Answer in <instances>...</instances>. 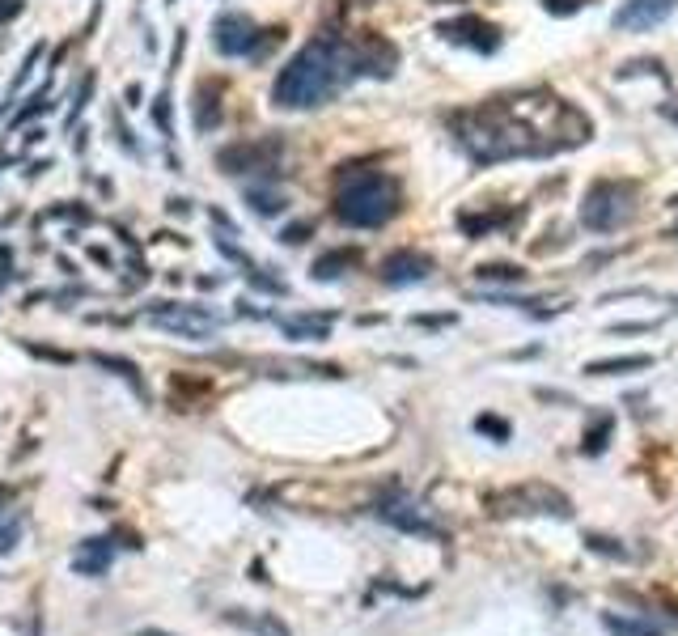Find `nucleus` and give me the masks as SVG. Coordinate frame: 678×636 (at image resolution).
I'll use <instances>...</instances> for the list:
<instances>
[{
	"label": "nucleus",
	"instance_id": "nucleus-3",
	"mask_svg": "<svg viewBox=\"0 0 678 636\" xmlns=\"http://www.w3.org/2000/svg\"><path fill=\"white\" fill-rule=\"evenodd\" d=\"M403 212V187L382 170H335V217L356 229H378Z\"/></svg>",
	"mask_w": 678,
	"mask_h": 636
},
{
	"label": "nucleus",
	"instance_id": "nucleus-37",
	"mask_svg": "<svg viewBox=\"0 0 678 636\" xmlns=\"http://www.w3.org/2000/svg\"><path fill=\"white\" fill-rule=\"evenodd\" d=\"M344 5H373V0H344Z\"/></svg>",
	"mask_w": 678,
	"mask_h": 636
},
{
	"label": "nucleus",
	"instance_id": "nucleus-6",
	"mask_svg": "<svg viewBox=\"0 0 678 636\" xmlns=\"http://www.w3.org/2000/svg\"><path fill=\"white\" fill-rule=\"evenodd\" d=\"M284 157L280 136H259V140H238L217 153V166L225 174H259V179H276V166Z\"/></svg>",
	"mask_w": 678,
	"mask_h": 636
},
{
	"label": "nucleus",
	"instance_id": "nucleus-29",
	"mask_svg": "<svg viewBox=\"0 0 678 636\" xmlns=\"http://www.w3.org/2000/svg\"><path fill=\"white\" fill-rule=\"evenodd\" d=\"M314 234V221H293V225H284L280 229V238L289 242V246H297V242H306Z\"/></svg>",
	"mask_w": 678,
	"mask_h": 636
},
{
	"label": "nucleus",
	"instance_id": "nucleus-12",
	"mask_svg": "<svg viewBox=\"0 0 678 636\" xmlns=\"http://www.w3.org/2000/svg\"><path fill=\"white\" fill-rule=\"evenodd\" d=\"M678 9V0H628V5H619L615 13V30H653L662 26L666 17Z\"/></svg>",
	"mask_w": 678,
	"mask_h": 636
},
{
	"label": "nucleus",
	"instance_id": "nucleus-15",
	"mask_svg": "<svg viewBox=\"0 0 678 636\" xmlns=\"http://www.w3.org/2000/svg\"><path fill=\"white\" fill-rule=\"evenodd\" d=\"M111 556H115L111 539H85L77 547V556H73V569L85 573V577H98V573L111 569Z\"/></svg>",
	"mask_w": 678,
	"mask_h": 636
},
{
	"label": "nucleus",
	"instance_id": "nucleus-28",
	"mask_svg": "<svg viewBox=\"0 0 678 636\" xmlns=\"http://www.w3.org/2000/svg\"><path fill=\"white\" fill-rule=\"evenodd\" d=\"M590 0H543V9L551 13V17H573V13H581Z\"/></svg>",
	"mask_w": 678,
	"mask_h": 636
},
{
	"label": "nucleus",
	"instance_id": "nucleus-17",
	"mask_svg": "<svg viewBox=\"0 0 678 636\" xmlns=\"http://www.w3.org/2000/svg\"><path fill=\"white\" fill-rule=\"evenodd\" d=\"M653 357L649 352H636V357H611V361H590L585 374L590 378H611V374H636V369H649Z\"/></svg>",
	"mask_w": 678,
	"mask_h": 636
},
{
	"label": "nucleus",
	"instance_id": "nucleus-16",
	"mask_svg": "<svg viewBox=\"0 0 678 636\" xmlns=\"http://www.w3.org/2000/svg\"><path fill=\"white\" fill-rule=\"evenodd\" d=\"M356 263H361V251H356V246H335V251L314 259L310 276L314 280H335V276H344L348 268H356Z\"/></svg>",
	"mask_w": 678,
	"mask_h": 636
},
{
	"label": "nucleus",
	"instance_id": "nucleus-30",
	"mask_svg": "<svg viewBox=\"0 0 678 636\" xmlns=\"http://www.w3.org/2000/svg\"><path fill=\"white\" fill-rule=\"evenodd\" d=\"M153 123L162 128V136H170V94H162L153 102Z\"/></svg>",
	"mask_w": 678,
	"mask_h": 636
},
{
	"label": "nucleus",
	"instance_id": "nucleus-31",
	"mask_svg": "<svg viewBox=\"0 0 678 636\" xmlns=\"http://www.w3.org/2000/svg\"><path fill=\"white\" fill-rule=\"evenodd\" d=\"M89 94H94V73H85V81H81V94H77V106H73V115H68V119H73V123H77V115L85 111V102H89Z\"/></svg>",
	"mask_w": 678,
	"mask_h": 636
},
{
	"label": "nucleus",
	"instance_id": "nucleus-18",
	"mask_svg": "<svg viewBox=\"0 0 678 636\" xmlns=\"http://www.w3.org/2000/svg\"><path fill=\"white\" fill-rule=\"evenodd\" d=\"M327 327H331V314L327 318H284V331L293 340H327Z\"/></svg>",
	"mask_w": 678,
	"mask_h": 636
},
{
	"label": "nucleus",
	"instance_id": "nucleus-34",
	"mask_svg": "<svg viewBox=\"0 0 678 636\" xmlns=\"http://www.w3.org/2000/svg\"><path fill=\"white\" fill-rule=\"evenodd\" d=\"M9 505H13V488H5V484H0V514H5Z\"/></svg>",
	"mask_w": 678,
	"mask_h": 636
},
{
	"label": "nucleus",
	"instance_id": "nucleus-14",
	"mask_svg": "<svg viewBox=\"0 0 678 636\" xmlns=\"http://www.w3.org/2000/svg\"><path fill=\"white\" fill-rule=\"evenodd\" d=\"M221 81H200L195 85V132H212L221 123Z\"/></svg>",
	"mask_w": 678,
	"mask_h": 636
},
{
	"label": "nucleus",
	"instance_id": "nucleus-35",
	"mask_svg": "<svg viewBox=\"0 0 678 636\" xmlns=\"http://www.w3.org/2000/svg\"><path fill=\"white\" fill-rule=\"evenodd\" d=\"M89 255H94L98 263H111V251H106V246H89Z\"/></svg>",
	"mask_w": 678,
	"mask_h": 636
},
{
	"label": "nucleus",
	"instance_id": "nucleus-27",
	"mask_svg": "<svg viewBox=\"0 0 678 636\" xmlns=\"http://www.w3.org/2000/svg\"><path fill=\"white\" fill-rule=\"evenodd\" d=\"M475 429L488 433V437H496V441H509V420H501V416H479Z\"/></svg>",
	"mask_w": 678,
	"mask_h": 636
},
{
	"label": "nucleus",
	"instance_id": "nucleus-13",
	"mask_svg": "<svg viewBox=\"0 0 678 636\" xmlns=\"http://www.w3.org/2000/svg\"><path fill=\"white\" fill-rule=\"evenodd\" d=\"M378 514L390 522V526H399V530H412V535H441L437 530V522L424 514L420 505H412V501H390V505H382Z\"/></svg>",
	"mask_w": 678,
	"mask_h": 636
},
{
	"label": "nucleus",
	"instance_id": "nucleus-21",
	"mask_svg": "<svg viewBox=\"0 0 678 636\" xmlns=\"http://www.w3.org/2000/svg\"><path fill=\"white\" fill-rule=\"evenodd\" d=\"M94 365H102V369H115L119 378H128L140 395H145V386H140V369L132 365V361H123V357H106V352H94Z\"/></svg>",
	"mask_w": 678,
	"mask_h": 636
},
{
	"label": "nucleus",
	"instance_id": "nucleus-11",
	"mask_svg": "<svg viewBox=\"0 0 678 636\" xmlns=\"http://www.w3.org/2000/svg\"><path fill=\"white\" fill-rule=\"evenodd\" d=\"M433 255H424V251H412V246H403V251H395V255H386L382 259V280L386 285H420V280H428L433 276Z\"/></svg>",
	"mask_w": 678,
	"mask_h": 636
},
{
	"label": "nucleus",
	"instance_id": "nucleus-23",
	"mask_svg": "<svg viewBox=\"0 0 678 636\" xmlns=\"http://www.w3.org/2000/svg\"><path fill=\"white\" fill-rule=\"evenodd\" d=\"M246 200H251V208H255V212H263V217H272V212H280V208H284V196H276V191H259V187L246 191Z\"/></svg>",
	"mask_w": 678,
	"mask_h": 636
},
{
	"label": "nucleus",
	"instance_id": "nucleus-4",
	"mask_svg": "<svg viewBox=\"0 0 678 636\" xmlns=\"http://www.w3.org/2000/svg\"><path fill=\"white\" fill-rule=\"evenodd\" d=\"M640 187L632 179H598L581 200V225L594 234H611L636 212Z\"/></svg>",
	"mask_w": 678,
	"mask_h": 636
},
{
	"label": "nucleus",
	"instance_id": "nucleus-20",
	"mask_svg": "<svg viewBox=\"0 0 678 636\" xmlns=\"http://www.w3.org/2000/svg\"><path fill=\"white\" fill-rule=\"evenodd\" d=\"M479 280H496V285H517V280H526V272L517 268V263H479Z\"/></svg>",
	"mask_w": 678,
	"mask_h": 636
},
{
	"label": "nucleus",
	"instance_id": "nucleus-10",
	"mask_svg": "<svg viewBox=\"0 0 678 636\" xmlns=\"http://www.w3.org/2000/svg\"><path fill=\"white\" fill-rule=\"evenodd\" d=\"M153 323L166 327V331H178V335H208L217 331V318L204 314L200 306H170V302H153L149 306Z\"/></svg>",
	"mask_w": 678,
	"mask_h": 636
},
{
	"label": "nucleus",
	"instance_id": "nucleus-39",
	"mask_svg": "<svg viewBox=\"0 0 678 636\" xmlns=\"http://www.w3.org/2000/svg\"><path fill=\"white\" fill-rule=\"evenodd\" d=\"M670 208H678V196H674V200H670Z\"/></svg>",
	"mask_w": 678,
	"mask_h": 636
},
{
	"label": "nucleus",
	"instance_id": "nucleus-8",
	"mask_svg": "<svg viewBox=\"0 0 678 636\" xmlns=\"http://www.w3.org/2000/svg\"><path fill=\"white\" fill-rule=\"evenodd\" d=\"M212 43H217V51H225V56H255L263 43V30L246 13H221L217 22H212Z\"/></svg>",
	"mask_w": 678,
	"mask_h": 636
},
{
	"label": "nucleus",
	"instance_id": "nucleus-2",
	"mask_svg": "<svg viewBox=\"0 0 678 636\" xmlns=\"http://www.w3.org/2000/svg\"><path fill=\"white\" fill-rule=\"evenodd\" d=\"M348 77L352 68L344 56V39L323 34V39L306 43L280 68V77L272 85V102L284 106V111H310V106H323L327 98H335Z\"/></svg>",
	"mask_w": 678,
	"mask_h": 636
},
{
	"label": "nucleus",
	"instance_id": "nucleus-19",
	"mask_svg": "<svg viewBox=\"0 0 678 636\" xmlns=\"http://www.w3.org/2000/svg\"><path fill=\"white\" fill-rule=\"evenodd\" d=\"M509 221H513V212H484V217H471V212H462V217H458V225L467 229L471 238L488 234V229H501V225H509Z\"/></svg>",
	"mask_w": 678,
	"mask_h": 636
},
{
	"label": "nucleus",
	"instance_id": "nucleus-1",
	"mask_svg": "<svg viewBox=\"0 0 678 636\" xmlns=\"http://www.w3.org/2000/svg\"><path fill=\"white\" fill-rule=\"evenodd\" d=\"M450 123L462 149L479 166L509 162V157H547L556 149H573L590 140V119L551 90L492 98L484 106L450 115Z\"/></svg>",
	"mask_w": 678,
	"mask_h": 636
},
{
	"label": "nucleus",
	"instance_id": "nucleus-26",
	"mask_svg": "<svg viewBox=\"0 0 678 636\" xmlns=\"http://www.w3.org/2000/svg\"><path fill=\"white\" fill-rule=\"evenodd\" d=\"M47 111H51V98H47V94L39 90V94H34V98H30V106H22V111H17V115H13V128H22V123H30L34 115H47Z\"/></svg>",
	"mask_w": 678,
	"mask_h": 636
},
{
	"label": "nucleus",
	"instance_id": "nucleus-22",
	"mask_svg": "<svg viewBox=\"0 0 678 636\" xmlns=\"http://www.w3.org/2000/svg\"><path fill=\"white\" fill-rule=\"evenodd\" d=\"M606 632L611 636H662L657 628H649V624H640V620H623V615H606Z\"/></svg>",
	"mask_w": 678,
	"mask_h": 636
},
{
	"label": "nucleus",
	"instance_id": "nucleus-32",
	"mask_svg": "<svg viewBox=\"0 0 678 636\" xmlns=\"http://www.w3.org/2000/svg\"><path fill=\"white\" fill-rule=\"evenodd\" d=\"M22 5H26V0H0V26L13 22V17L22 13Z\"/></svg>",
	"mask_w": 678,
	"mask_h": 636
},
{
	"label": "nucleus",
	"instance_id": "nucleus-25",
	"mask_svg": "<svg viewBox=\"0 0 678 636\" xmlns=\"http://www.w3.org/2000/svg\"><path fill=\"white\" fill-rule=\"evenodd\" d=\"M585 547H590L594 556H611V560H628L632 556L628 547H615V539H606V535H590V539H585Z\"/></svg>",
	"mask_w": 678,
	"mask_h": 636
},
{
	"label": "nucleus",
	"instance_id": "nucleus-40",
	"mask_svg": "<svg viewBox=\"0 0 678 636\" xmlns=\"http://www.w3.org/2000/svg\"><path fill=\"white\" fill-rule=\"evenodd\" d=\"M437 5H445V0H437Z\"/></svg>",
	"mask_w": 678,
	"mask_h": 636
},
{
	"label": "nucleus",
	"instance_id": "nucleus-5",
	"mask_svg": "<svg viewBox=\"0 0 678 636\" xmlns=\"http://www.w3.org/2000/svg\"><path fill=\"white\" fill-rule=\"evenodd\" d=\"M488 514L492 518H573V501L556 492L551 484H513L505 492L488 497Z\"/></svg>",
	"mask_w": 678,
	"mask_h": 636
},
{
	"label": "nucleus",
	"instance_id": "nucleus-33",
	"mask_svg": "<svg viewBox=\"0 0 678 636\" xmlns=\"http://www.w3.org/2000/svg\"><path fill=\"white\" fill-rule=\"evenodd\" d=\"M13 539H17V522H13L9 530H0V552H9V547H13Z\"/></svg>",
	"mask_w": 678,
	"mask_h": 636
},
{
	"label": "nucleus",
	"instance_id": "nucleus-9",
	"mask_svg": "<svg viewBox=\"0 0 678 636\" xmlns=\"http://www.w3.org/2000/svg\"><path fill=\"white\" fill-rule=\"evenodd\" d=\"M437 34L445 43H462V47L479 51V56H488V51L501 47V30H496L492 22H484V17H475V13L454 17V22H441Z\"/></svg>",
	"mask_w": 678,
	"mask_h": 636
},
{
	"label": "nucleus",
	"instance_id": "nucleus-7",
	"mask_svg": "<svg viewBox=\"0 0 678 636\" xmlns=\"http://www.w3.org/2000/svg\"><path fill=\"white\" fill-rule=\"evenodd\" d=\"M348 68L361 77H395L399 68V47L378 30H356L352 39H344Z\"/></svg>",
	"mask_w": 678,
	"mask_h": 636
},
{
	"label": "nucleus",
	"instance_id": "nucleus-36",
	"mask_svg": "<svg viewBox=\"0 0 678 636\" xmlns=\"http://www.w3.org/2000/svg\"><path fill=\"white\" fill-rule=\"evenodd\" d=\"M662 115H666V119H674V123H678V102H666V106H662Z\"/></svg>",
	"mask_w": 678,
	"mask_h": 636
},
{
	"label": "nucleus",
	"instance_id": "nucleus-38",
	"mask_svg": "<svg viewBox=\"0 0 678 636\" xmlns=\"http://www.w3.org/2000/svg\"><path fill=\"white\" fill-rule=\"evenodd\" d=\"M140 636H162V632H140Z\"/></svg>",
	"mask_w": 678,
	"mask_h": 636
},
{
	"label": "nucleus",
	"instance_id": "nucleus-24",
	"mask_svg": "<svg viewBox=\"0 0 678 636\" xmlns=\"http://www.w3.org/2000/svg\"><path fill=\"white\" fill-rule=\"evenodd\" d=\"M611 424H615L611 416H602V424H594V429L585 433V446H581V450H585V454H602V450H606V437H611Z\"/></svg>",
	"mask_w": 678,
	"mask_h": 636
}]
</instances>
